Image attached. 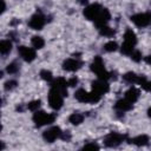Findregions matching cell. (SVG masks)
Returning a JSON list of instances; mask_svg holds the SVG:
<instances>
[{
  "label": "cell",
  "mask_w": 151,
  "mask_h": 151,
  "mask_svg": "<svg viewBox=\"0 0 151 151\" xmlns=\"http://www.w3.org/2000/svg\"><path fill=\"white\" fill-rule=\"evenodd\" d=\"M91 71L97 76L98 79H103V80H109L111 78V73L106 70L105 65H104V61L101 59V57L99 55H96L91 63V66H90Z\"/></svg>",
  "instance_id": "cell-1"
},
{
  "label": "cell",
  "mask_w": 151,
  "mask_h": 151,
  "mask_svg": "<svg viewBox=\"0 0 151 151\" xmlns=\"http://www.w3.org/2000/svg\"><path fill=\"white\" fill-rule=\"evenodd\" d=\"M136 45H137V35L131 28H127L124 33V42L120 46L122 53L125 55H130L133 52Z\"/></svg>",
  "instance_id": "cell-2"
},
{
  "label": "cell",
  "mask_w": 151,
  "mask_h": 151,
  "mask_svg": "<svg viewBox=\"0 0 151 151\" xmlns=\"http://www.w3.org/2000/svg\"><path fill=\"white\" fill-rule=\"evenodd\" d=\"M32 120L37 127L51 125L55 120V113H47L42 110H37L32 116Z\"/></svg>",
  "instance_id": "cell-3"
},
{
  "label": "cell",
  "mask_w": 151,
  "mask_h": 151,
  "mask_svg": "<svg viewBox=\"0 0 151 151\" xmlns=\"http://www.w3.org/2000/svg\"><path fill=\"white\" fill-rule=\"evenodd\" d=\"M64 94L54 88V87H51L50 91H48V94H47V101H48V105L51 109L58 111L63 107V104H64Z\"/></svg>",
  "instance_id": "cell-4"
},
{
  "label": "cell",
  "mask_w": 151,
  "mask_h": 151,
  "mask_svg": "<svg viewBox=\"0 0 151 151\" xmlns=\"http://www.w3.org/2000/svg\"><path fill=\"white\" fill-rule=\"evenodd\" d=\"M74 98L80 101V103H91V104H96L101 99V96L96 93L94 91L91 90V92H87L84 88H79L74 93Z\"/></svg>",
  "instance_id": "cell-5"
},
{
  "label": "cell",
  "mask_w": 151,
  "mask_h": 151,
  "mask_svg": "<svg viewBox=\"0 0 151 151\" xmlns=\"http://www.w3.org/2000/svg\"><path fill=\"white\" fill-rule=\"evenodd\" d=\"M130 20L137 27H140V28L147 27L151 25V12H140V13L132 14L130 17Z\"/></svg>",
  "instance_id": "cell-6"
},
{
  "label": "cell",
  "mask_w": 151,
  "mask_h": 151,
  "mask_svg": "<svg viewBox=\"0 0 151 151\" xmlns=\"http://www.w3.org/2000/svg\"><path fill=\"white\" fill-rule=\"evenodd\" d=\"M103 8H104V7H103L100 4H90V5H87V6L84 8L83 14H84V17H85L87 20L94 22V21L97 20V18L99 17V14H100V12H101Z\"/></svg>",
  "instance_id": "cell-7"
},
{
  "label": "cell",
  "mask_w": 151,
  "mask_h": 151,
  "mask_svg": "<svg viewBox=\"0 0 151 151\" xmlns=\"http://www.w3.org/2000/svg\"><path fill=\"white\" fill-rule=\"evenodd\" d=\"M125 138H126V137H125L124 134H122V133H118V132H110L109 134L105 136V138H104V144H105L107 147H117V146H119V145L124 142Z\"/></svg>",
  "instance_id": "cell-8"
},
{
  "label": "cell",
  "mask_w": 151,
  "mask_h": 151,
  "mask_svg": "<svg viewBox=\"0 0 151 151\" xmlns=\"http://www.w3.org/2000/svg\"><path fill=\"white\" fill-rule=\"evenodd\" d=\"M61 136H63V131L59 126H51L42 133V138L47 143H54L57 139L61 138Z\"/></svg>",
  "instance_id": "cell-9"
},
{
  "label": "cell",
  "mask_w": 151,
  "mask_h": 151,
  "mask_svg": "<svg viewBox=\"0 0 151 151\" xmlns=\"http://www.w3.org/2000/svg\"><path fill=\"white\" fill-rule=\"evenodd\" d=\"M18 53H19L20 58L26 63H32L37 58V53H35L34 47H28V46L21 45L18 47Z\"/></svg>",
  "instance_id": "cell-10"
},
{
  "label": "cell",
  "mask_w": 151,
  "mask_h": 151,
  "mask_svg": "<svg viewBox=\"0 0 151 151\" xmlns=\"http://www.w3.org/2000/svg\"><path fill=\"white\" fill-rule=\"evenodd\" d=\"M45 24H46V18H45V15H44L42 13H40V12L34 13V14L31 17L29 21H28V26H29L32 29H35V31H40V29L45 26Z\"/></svg>",
  "instance_id": "cell-11"
},
{
  "label": "cell",
  "mask_w": 151,
  "mask_h": 151,
  "mask_svg": "<svg viewBox=\"0 0 151 151\" xmlns=\"http://www.w3.org/2000/svg\"><path fill=\"white\" fill-rule=\"evenodd\" d=\"M83 66V61L79 60L78 58H68L66 60H64L63 63V70L67 71V72H77L78 70H80Z\"/></svg>",
  "instance_id": "cell-12"
},
{
  "label": "cell",
  "mask_w": 151,
  "mask_h": 151,
  "mask_svg": "<svg viewBox=\"0 0 151 151\" xmlns=\"http://www.w3.org/2000/svg\"><path fill=\"white\" fill-rule=\"evenodd\" d=\"M92 91H94L96 93H98L103 97L104 94H106L110 91V85H109L107 80L97 79L92 83Z\"/></svg>",
  "instance_id": "cell-13"
},
{
  "label": "cell",
  "mask_w": 151,
  "mask_h": 151,
  "mask_svg": "<svg viewBox=\"0 0 151 151\" xmlns=\"http://www.w3.org/2000/svg\"><path fill=\"white\" fill-rule=\"evenodd\" d=\"M67 86H68V83L65 78L63 77H58V78H54L52 81H51V87H54L57 90H59L65 97L67 96Z\"/></svg>",
  "instance_id": "cell-14"
},
{
  "label": "cell",
  "mask_w": 151,
  "mask_h": 151,
  "mask_svg": "<svg viewBox=\"0 0 151 151\" xmlns=\"http://www.w3.org/2000/svg\"><path fill=\"white\" fill-rule=\"evenodd\" d=\"M110 19H111V13H110V11H109L107 8L104 7V8L101 9L99 17H98L97 20L94 21V24H96L97 28H99V27H101V26L107 25V22L110 21Z\"/></svg>",
  "instance_id": "cell-15"
},
{
  "label": "cell",
  "mask_w": 151,
  "mask_h": 151,
  "mask_svg": "<svg viewBox=\"0 0 151 151\" xmlns=\"http://www.w3.org/2000/svg\"><path fill=\"white\" fill-rule=\"evenodd\" d=\"M139 96H140V91L137 88V87H134V86H131L126 92H125V96H124V98L125 99H127L130 103H132V104H134L138 99H139Z\"/></svg>",
  "instance_id": "cell-16"
},
{
  "label": "cell",
  "mask_w": 151,
  "mask_h": 151,
  "mask_svg": "<svg viewBox=\"0 0 151 151\" xmlns=\"http://www.w3.org/2000/svg\"><path fill=\"white\" fill-rule=\"evenodd\" d=\"M132 107H133V104L130 103V101H129L127 99H125V98L117 100V103L114 104V109L118 110V111H120V112H127V111L132 110Z\"/></svg>",
  "instance_id": "cell-17"
},
{
  "label": "cell",
  "mask_w": 151,
  "mask_h": 151,
  "mask_svg": "<svg viewBox=\"0 0 151 151\" xmlns=\"http://www.w3.org/2000/svg\"><path fill=\"white\" fill-rule=\"evenodd\" d=\"M149 142H150V138L146 134H139V136H136L130 139V143H132L133 145H137V146H145L149 144Z\"/></svg>",
  "instance_id": "cell-18"
},
{
  "label": "cell",
  "mask_w": 151,
  "mask_h": 151,
  "mask_svg": "<svg viewBox=\"0 0 151 151\" xmlns=\"http://www.w3.org/2000/svg\"><path fill=\"white\" fill-rule=\"evenodd\" d=\"M140 76L142 74H137V73L130 71V72H126L123 76V79H124V81H126L129 84H138L139 83V79H140Z\"/></svg>",
  "instance_id": "cell-19"
},
{
  "label": "cell",
  "mask_w": 151,
  "mask_h": 151,
  "mask_svg": "<svg viewBox=\"0 0 151 151\" xmlns=\"http://www.w3.org/2000/svg\"><path fill=\"white\" fill-rule=\"evenodd\" d=\"M12 51V41L8 39H4L0 41V53L2 55L8 54Z\"/></svg>",
  "instance_id": "cell-20"
},
{
  "label": "cell",
  "mask_w": 151,
  "mask_h": 151,
  "mask_svg": "<svg viewBox=\"0 0 151 151\" xmlns=\"http://www.w3.org/2000/svg\"><path fill=\"white\" fill-rule=\"evenodd\" d=\"M31 44L35 50H41L45 46V40L40 35H33L31 39Z\"/></svg>",
  "instance_id": "cell-21"
},
{
  "label": "cell",
  "mask_w": 151,
  "mask_h": 151,
  "mask_svg": "<svg viewBox=\"0 0 151 151\" xmlns=\"http://www.w3.org/2000/svg\"><path fill=\"white\" fill-rule=\"evenodd\" d=\"M84 120V116L79 112H73L70 117H68V122L72 124V125H79L81 124Z\"/></svg>",
  "instance_id": "cell-22"
},
{
  "label": "cell",
  "mask_w": 151,
  "mask_h": 151,
  "mask_svg": "<svg viewBox=\"0 0 151 151\" xmlns=\"http://www.w3.org/2000/svg\"><path fill=\"white\" fill-rule=\"evenodd\" d=\"M138 85L146 92H151V80H147L145 76H140V79H139V83Z\"/></svg>",
  "instance_id": "cell-23"
},
{
  "label": "cell",
  "mask_w": 151,
  "mask_h": 151,
  "mask_svg": "<svg viewBox=\"0 0 151 151\" xmlns=\"http://www.w3.org/2000/svg\"><path fill=\"white\" fill-rule=\"evenodd\" d=\"M98 29H99V33H100L101 35H104V37L111 38V37H113V35H114V29H113V28H111V27H110V26H107V25L101 26V27H99Z\"/></svg>",
  "instance_id": "cell-24"
},
{
  "label": "cell",
  "mask_w": 151,
  "mask_h": 151,
  "mask_svg": "<svg viewBox=\"0 0 151 151\" xmlns=\"http://www.w3.org/2000/svg\"><path fill=\"white\" fill-rule=\"evenodd\" d=\"M104 50H105L106 52H114V51L118 50V44H117L116 41H113V40H110V41L105 42Z\"/></svg>",
  "instance_id": "cell-25"
},
{
  "label": "cell",
  "mask_w": 151,
  "mask_h": 151,
  "mask_svg": "<svg viewBox=\"0 0 151 151\" xmlns=\"http://www.w3.org/2000/svg\"><path fill=\"white\" fill-rule=\"evenodd\" d=\"M40 77H41V79H44V80L47 81V83H51V81L54 79L52 72L48 71V70H41V71H40Z\"/></svg>",
  "instance_id": "cell-26"
},
{
  "label": "cell",
  "mask_w": 151,
  "mask_h": 151,
  "mask_svg": "<svg viewBox=\"0 0 151 151\" xmlns=\"http://www.w3.org/2000/svg\"><path fill=\"white\" fill-rule=\"evenodd\" d=\"M40 105H41V100L40 99H35V100H32V101H29L27 104V109L29 111H32V112H35L37 110H39Z\"/></svg>",
  "instance_id": "cell-27"
},
{
  "label": "cell",
  "mask_w": 151,
  "mask_h": 151,
  "mask_svg": "<svg viewBox=\"0 0 151 151\" xmlns=\"http://www.w3.org/2000/svg\"><path fill=\"white\" fill-rule=\"evenodd\" d=\"M18 71H19V65H18L15 61L8 64L7 67H6V72H7L8 74H14V73H17Z\"/></svg>",
  "instance_id": "cell-28"
},
{
  "label": "cell",
  "mask_w": 151,
  "mask_h": 151,
  "mask_svg": "<svg viewBox=\"0 0 151 151\" xmlns=\"http://www.w3.org/2000/svg\"><path fill=\"white\" fill-rule=\"evenodd\" d=\"M130 57H131V59H132L133 61H136V63H139V61L142 60V53H140V51H138V50H133V52L130 54Z\"/></svg>",
  "instance_id": "cell-29"
},
{
  "label": "cell",
  "mask_w": 151,
  "mask_h": 151,
  "mask_svg": "<svg viewBox=\"0 0 151 151\" xmlns=\"http://www.w3.org/2000/svg\"><path fill=\"white\" fill-rule=\"evenodd\" d=\"M17 84H18V83H17L15 80H8V81L5 83V86H4V87H5L6 91H11V90H13V88L17 87Z\"/></svg>",
  "instance_id": "cell-30"
},
{
  "label": "cell",
  "mask_w": 151,
  "mask_h": 151,
  "mask_svg": "<svg viewBox=\"0 0 151 151\" xmlns=\"http://www.w3.org/2000/svg\"><path fill=\"white\" fill-rule=\"evenodd\" d=\"M94 149H99V146L96 143H86L83 146V150H94Z\"/></svg>",
  "instance_id": "cell-31"
},
{
  "label": "cell",
  "mask_w": 151,
  "mask_h": 151,
  "mask_svg": "<svg viewBox=\"0 0 151 151\" xmlns=\"http://www.w3.org/2000/svg\"><path fill=\"white\" fill-rule=\"evenodd\" d=\"M67 83H68V86H71V87H73V86H76L77 84H78V78L74 76V77H72V78H70L68 80H67Z\"/></svg>",
  "instance_id": "cell-32"
},
{
  "label": "cell",
  "mask_w": 151,
  "mask_h": 151,
  "mask_svg": "<svg viewBox=\"0 0 151 151\" xmlns=\"http://www.w3.org/2000/svg\"><path fill=\"white\" fill-rule=\"evenodd\" d=\"M144 61L147 64V65H151V53L149 54V55H146L145 58H144Z\"/></svg>",
  "instance_id": "cell-33"
},
{
  "label": "cell",
  "mask_w": 151,
  "mask_h": 151,
  "mask_svg": "<svg viewBox=\"0 0 151 151\" xmlns=\"http://www.w3.org/2000/svg\"><path fill=\"white\" fill-rule=\"evenodd\" d=\"M1 4H2V9H1V12L4 13V12L6 11V5H5V1H4V0H1Z\"/></svg>",
  "instance_id": "cell-34"
},
{
  "label": "cell",
  "mask_w": 151,
  "mask_h": 151,
  "mask_svg": "<svg viewBox=\"0 0 151 151\" xmlns=\"http://www.w3.org/2000/svg\"><path fill=\"white\" fill-rule=\"evenodd\" d=\"M147 116H149V117L151 118V106H150V107L147 109Z\"/></svg>",
  "instance_id": "cell-35"
}]
</instances>
